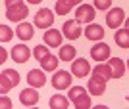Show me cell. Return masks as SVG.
Returning <instances> with one entry per match:
<instances>
[{
  "label": "cell",
  "instance_id": "15",
  "mask_svg": "<svg viewBox=\"0 0 129 109\" xmlns=\"http://www.w3.org/2000/svg\"><path fill=\"white\" fill-rule=\"evenodd\" d=\"M85 36L89 40H102L104 38V29L96 23H89L85 27Z\"/></svg>",
  "mask_w": 129,
  "mask_h": 109
},
{
  "label": "cell",
  "instance_id": "4",
  "mask_svg": "<svg viewBox=\"0 0 129 109\" xmlns=\"http://www.w3.org/2000/svg\"><path fill=\"white\" fill-rule=\"evenodd\" d=\"M91 65H89V61L85 58H75V60L71 61V73L73 76H79V78H85L89 73H91Z\"/></svg>",
  "mask_w": 129,
  "mask_h": 109
},
{
  "label": "cell",
  "instance_id": "1",
  "mask_svg": "<svg viewBox=\"0 0 129 109\" xmlns=\"http://www.w3.org/2000/svg\"><path fill=\"white\" fill-rule=\"evenodd\" d=\"M17 84H19V73L16 69H4L0 73V94L2 96H6Z\"/></svg>",
  "mask_w": 129,
  "mask_h": 109
},
{
  "label": "cell",
  "instance_id": "5",
  "mask_svg": "<svg viewBox=\"0 0 129 109\" xmlns=\"http://www.w3.org/2000/svg\"><path fill=\"white\" fill-rule=\"evenodd\" d=\"M92 78H96V80H102V82H108L110 78H114V73H112V65L110 63H98L94 69H92Z\"/></svg>",
  "mask_w": 129,
  "mask_h": 109
},
{
  "label": "cell",
  "instance_id": "27",
  "mask_svg": "<svg viewBox=\"0 0 129 109\" xmlns=\"http://www.w3.org/2000/svg\"><path fill=\"white\" fill-rule=\"evenodd\" d=\"M0 33H2L0 34V40H2V42H8V40L14 36V31H12L8 25H2V27H0Z\"/></svg>",
  "mask_w": 129,
  "mask_h": 109
},
{
  "label": "cell",
  "instance_id": "11",
  "mask_svg": "<svg viewBox=\"0 0 129 109\" xmlns=\"http://www.w3.org/2000/svg\"><path fill=\"white\" fill-rule=\"evenodd\" d=\"M31 58V48H27L25 44H16L12 48V60L16 63H27Z\"/></svg>",
  "mask_w": 129,
  "mask_h": 109
},
{
  "label": "cell",
  "instance_id": "32",
  "mask_svg": "<svg viewBox=\"0 0 129 109\" xmlns=\"http://www.w3.org/2000/svg\"><path fill=\"white\" fill-rule=\"evenodd\" d=\"M0 54H2V63H4V61H6V50L2 48V50H0Z\"/></svg>",
  "mask_w": 129,
  "mask_h": 109
},
{
  "label": "cell",
  "instance_id": "19",
  "mask_svg": "<svg viewBox=\"0 0 129 109\" xmlns=\"http://www.w3.org/2000/svg\"><path fill=\"white\" fill-rule=\"evenodd\" d=\"M114 40H116V44L119 48H129V31L127 29H116Z\"/></svg>",
  "mask_w": 129,
  "mask_h": 109
},
{
  "label": "cell",
  "instance_id": "29",
  "mask_svg": "<svg viewBox=\"0 0 129 109\" xmlns=\"http://www.w3.org/2000/svg\"><path fill=\"white\" fill-rule=\"evenodd\" d=\"M0 105H2L4 109H10V107H12V102H10V98L2 96V100H0Z\"/></svg>",
  "mask_w": 129,
  "mask_h": 109
},
{
  "label": "cell",
  "instance_id": "20",
  "mask_svg": "<svg viewBox=\"0 0 129 109\" xmlns=\"http://www.w3.org/2000/svg\"><path fill=\"white\" fill-rule=\"evenodd\" d=\"M77 54V48H73L71 44H66V46H60V60L62 61H73Z\"/></svg>",
  "mask_w": 129,
  "mask_h": 109
},
{
  "label": "cell",
  "instance_id": "3",
  "mask_svg": "<svg viewBox=\"0 0 129 109\" xmlns=\"http://www.w3.org/2000/svg\"><path fill=\"white\" fill-rule=\"evenodd\" d=\"M73 76V73L70 71H54V76H52V86L56 88V90H66V88L71 86V78Z\"/></svg>",
  "mask_w": 129,
  "mask_h": 109
},
{
  "label": "cell",
  "instance_id": "34",
  "mask_svg": "<svg viewBox=\"0 0 129 109\" xmlns=\"http://www.w3.org/2000/svg\"><path fill=\"white\" fill-rule=\"evenodd\" d=\"M125 29H127V31H129V17H127V19H125Z\"/></svg>",
  "mask_w": 129,
  "mask_h": 109
},
{
  "label": "cell",
  "instance_id": "24",
  "mask_svg": "<svg viewBox=\"0 0 129 109\" xmlns=\"http://www.w3.org/2000/svg\"><path fill=\"white\" fill-rule=\"evenodd\" d=\"M70 10H71V6L66 0H56V6H54L56 16H66V14H70Z\"/></svg>",
  "mask_w": 129,
  "mask_h": 109
},
{
  "label": "cell",
  "instance_id": "30",
  "mask_svg": "<svg viewBox=\"0 0 129 109\" xmlns=\"http://www.w3.org/2000/svg\"><path fill=\"white\" fill-rule=\"evenodd\" d=\"M4 4H6V8H12V6H19V4H23V0H4Z\"/></svg>",
  "mask_w": 129,
  "mask_h": 109
},
{
  "label": "cell",
  "instance_id": "14",
  "mask_svg": "<svg viewBox=\"0 0 129 109\" xmlns=\"http://www.w3.org/2000/svg\"><path fill=\"white\" fill-rule=\"evenodd\" d=\"M39 98H41V94L35 90V88H25V90H21V94H19V102H21L23 105H27V107H31V105H35L39 102Z\"/></svg>",
  "mask_w": 129,
  "mask_h": 109
},
{
  "label": "cell",
  "instance_id": "25",
  "mask_svg": "<svg viewBox=\"0 0 129 109\" xmlns=\"http://www.w3.org/2000/svg\"><path fill=\"white\" fill-rule=\"evenodd\" d=\"M73 105H75L77 109H89V107H91V98H89V94L79 96V98L73 102Z\"/></svg>",
  "mask_w": 129,
  "mask_h": 109
},
{
  "label": "cell",
  "instance_id": "17",
  "mask_svg": "<svg viewBox=\"0 0 129 109\" xmlns=\"http://www.w3.org/2000/svg\"><path fill=\"white\" fill-rule=\"evenodd\" d=\"M16 34L21 38L23 42H25V40H31L33 34H35V33H33V25H31V23H27V21H21L19 25H17V29H16Z\"/></svg>",
  "mask_w": 129,
  "mask_h": 109
},
{
  "label": "cell",
  "instance_id": "21",
  "mask_svg": "<svg viewBox=\"0 0 129 109\" xmlns=\"http://www.w3.org/2000/svg\"><path fill=\"white\" fill-rule=\"evenodd\" d=\"M48 105L52 109H68V105H70V100L66 98V96H62V94H54L52 98H50Z\"/></svg>",
  "mask_w": 129,
  "mask_h": 109
},
{
  "label": "cell",
  "instance_id": "9",
  "mask_svg": "<svg viewBox=\"0 0 129 109\" xmlns=\"http://www.w3.org/2000/svg\"><path fill=\"white\" fill-rule=\"evenodd\" d=\"M125 21V12L121 8H112L106 16V25L110 29H118L121 23Z\"/></svg>",
  "mask_w": 129,
  "mask_h": 109
},
{
  "label": "cell",
  "instance_id": "18",
  "mask_svg": "<svg viewBox=\"0 0 129 109\" xmlns=\"http://www.w3.org/2000/svg\"><path fill=\"white\" fill-rule=\"evenodd\" d=\"M110 65H112V73H114V78H121L125 75V69L127 65L123 63L121 58H110Z\"/></svg>",
  "mask_w": 129,
  "mask_h": 109
},
{
  "label": "cell",
  "instance_id": "33",
  "mask_svg": "<svg viewBox=\"0 0 129 109\" xmlns=\"http://www.w3.org/2000/svg\"><path fill=\"white\" fill-rule=\"evenodd\" d=\"M29 4H39V2H43V0H27Z\"/></svg>",
  "mask_w": 129,
  "mask_h": 109
},
{
  "label": "cell",
  "instance_id": "23",
  "mask_svg": "<svg viewBox=\"0 0 129 109\" xmlns=\"http://www.w3.org/2000/svg\"><path fill=\"white\" fill-rule=\"evenodd\" d=\"M48 54H50V50H48L46 44H37V46L33 48V56H35V60H37V61H43Z\"/></svg>",
  "mask_w": 129,
  "mask_h": 109
},
{
  "label": "cell",
  "instance_id": "35",
  "mask_svg": "<svg viewBox=\"0 0 129 109\" xmlns=\"http://www.w3.org/2000/svg\"><path fill=\"white\" fill-rule=\"evenodd\" d=\"M127 69H129V60H127Z\"/></svg>",
  "mask_w": 129,
  "mask_h": 109
},
{
  "label": "cell",
  "instance_id": "16",
  "mask_svg": "<svg viewBox=\"0 0 129 109\" xmlns=\"http://www.w3.org/2000/svg\"><path fill=\"white\" fill-rule=\"evenodd\" d=\"M87 90H89V94H92V96H102V94L106 92V82L96 80V78H89Z\"/></svg>",
  "mask_w": 129,
  "mask_h": 109
},
{
  "label": "cell",
  "instance_id": "12",
  "mask_svg": "<svg viewBox=\"0 0 129 109\" xmlns=\"http://www.w3.org/2000/svg\"><path fill=\"white\" fill-rule=\"evenodd\" d=\"M91 58L94 61H106V60H110V46L108 44H104V42H98V44H94L91 48Z\"/></svg>",
  "mask_w": 129,
  "mask_h": 109
},
{
  "label": "cell",
  "instance_id": "26",
  "mask_svg": "<svg viewBox=\"0 0 129 109\" xmlns=\"http://www.w3.org/2000/svg\"><path fill=\"white\" fill-rule=\"evenodd\" d=\"M83 94H87L83 86H70V102H75V100L79 98V96H83Z\"/></svg>",
  "mask_w": 129,
  "mask_h": 109
},
{
  "label": "cell",
  "instance_id": "2",
  "mask_svg": "<svg viewBox=\"0 0 129 109\" xmlns=\"http://www.w3.org/2000/svg\"><path fill=\"white\" fill-rule=\"evenodd\" d=\"M54 12L48 10V8H41V10L35 14V27L39 29H50L54 23Z\"/></svg>",
  "mask_w": 129,
  "mask_h": 109
},
{
  "label": "cell",
  "instance_id": "13",
  "mask_svg": "<svg viewBox=\"0 0 129 109\" xmlns=\"http://www.w3.org/2000/svg\"><path fill=\"white\" fill-rule=\"evenodd\" d=\"M27 82H29V86H33V88H43L44 84H46L44 69H43V71H39V69H31V71L27 73Z\"/></svg>",
  "mask_w": 129,
  "mask_h": 109
},
{
  "label": "cell",
  "instance_id": "7",
  "mask_svg": "<svg viewBox=\"0 0 129 109\" xmlns=\"http://www.w3.org/2000/svg\"><path fill=\"white\" fill-rule=\"evenodd\" d=\"M29 16V8L25 4H19V6H12V8H6V17L10 21H17L21 23V19Z\"/></svg>",
  "mask_w": 129,
  "mask_h": 109
},
{
  "label": "cell",
  "instance_id": "6",
  "mask_svg": "<svg viewBox=\"0 0 129 109\" xmlns=\"http://www.w3.org/2000/svg\"><path fill=\"white\" fill-rule=\"evenodd\" d=\"M75 19L79 23H91L94 19V6L91 4H79L75 10Z\"/></svg>",
  "mask_w": 129,
  "mask_h": 109
},
{
  "label": "cell",
  "instance_id": "22",
  "mask_svg": "<svg viewBox=\"0 0 129 109\" xmlns=\"http://www.w3.org/2000/svg\"><path fill=\"white\" fill-rule=\"evenodd\" d=\"M39 63H41V67H43L44 71H56V69H58V58L54 54H48L43 61H39Z\"/></svg>",
  "mask_w": 129,
  "mask_h": 109
},
{
  "label": "cell",
  "instance_id": "31",
  "mask_svg": "<svg viewBox=\"0 0 129 109\" xmlns=\"http://www.w3.org/2000/svg\"><path fill=\"white\" fill-rule=\"evenodd\" d=\"M66 2H68V4H70L71 8H73V6H79L81 2H83V0H66Z\"/></svg>",
  "mask_w": 129,
  "mask_h": 109
},
{
  "label": "cell",
  "instance_id": "8",
  "mask_svg": "<svg viewBox=\"0 0 129 109\" xmlns=\"http://www.w3.org/2000/svg\"><path fill=\"white\" fill-rule=\"evenodd\" d=\"M62 33H64L66 38H70V40H75V38L81 36V23L77 19H70V21L64 23V27H62Z\"/></svg>",
  "mask_w": 129,
  "mask_h": 109
},
{
  "label": "cell",
  "instance_id": "10",
  "mask_svg": "<svg viewBox=\"0 0 129 109\" xmlns=\"http://www.w3.org/2000/svg\"><path fill=\"white\" fill-rule=\"evenodd\" d=\"M44 36V44L50 46V48H60L62 46V38H64V33L58 31V29H46V33L43 34Z\"/></svg>",
  "mask_w": 129,
  "mask_h": 109
},
{
  "label": "cell",
  "instance_id": "28",
  "mask_svg": "<svg viewBox=\"0 0 129 109\" xmlns=\"http://www.w3.org/2000/svg\"><path fill=\"white\" fill-rule=\"evenodd\" d=\"M110 6H112V0H94V8H96V10H100V12L108 10Z\"/></svg>",
  "mask_w": 129,
  "mask_h": 109
}]
</instances>
